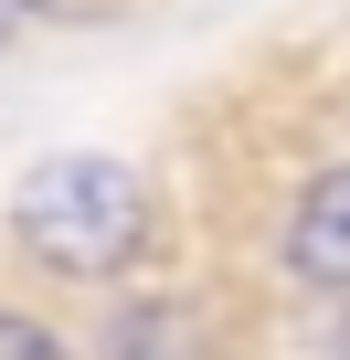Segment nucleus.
<instances>
[{
  "label": "nucleus",
  "mask_w": 350,
  "mask_h": 360,
  "mask_svg": "<svg viewBox=\"0 0 350 360\" xmlns=\"http://www.w3.org/2000/svg\"><path fill=\"white\" fill-rule=\"evenodd\" d=\"M106 360H213V328L192 297H127L106 318Z\"/></svg>",
  "instance_id": "3"
},
{
  "label": "nucleus",
  "mask_w": 350,
  "mask_h": 360,
  "mask_svg": "<svg viewBox=\"0 0 350 360\" xmlns=\"http://www.w3.org/2000/svg\"><path fill=\"white\" fill-rule=\"evenodd\" d=\"M11 244L64 286H106L149 255V180L106 148H64L11 191Z\"/></svg>",
  "instance_id": "1"
},
{
  "label": "nucleus",
  "mask_w": 350,
  "mask_h": 360,
  "mask_svg": "<svg viewBox=\"0 0 350 360\" xmlns=\"http://www.w3.org/2000/svg\"><path fill=\"white\" fill-rule=\"evenodd\" d=\"M287 276L318 286V297H350V159L297 191V212H287Z\"/></svg>",
  "instance_id": "2"
},
{
  "label": "nucleus",
  "mask_w": 350,
  "mask_h": 360,
  "mask_svg": "<svg viewBox=\"0 0 350 360\" xmlns=\"http://www.w3.org/2000/svg\"><path fill=\"white\" fill-rule=\"evenodd\" d=\"M22 22H32V0H0V53L22 43Z\"/></svg>",
  "instance_id": "6"
},
{
  "label": "nucleus",
  "mask_w": 350,
  "mask_h": 360,
  "mask_svg": "<svg viewBox=\"0 0 350 360\" xmlns=\"http://www.w3.org/2000/svg\"><path fill=\"white\" fill-rule=\"evenodd\" d=\"M0 360H64V339L43 318H22V307H0Z\"/></svg>",
  "instance_id": "4"
},
{
  "label": "nucleus",
  "mask_w": 350,
  "mask_h": 360,
  "mask_svg": "<svg viewBox=\"0 0 350 360\" xmlns=\"http://www.w3.org/2000/svg\"><path fill=\"white\" fill-rule=\"evenodd\" d=\"M32 22H117V0H32Z\"/></svg>",
  "instance_id": "5"
},
{
  "label": "nucleus",
  "mask_w": 350,
  "mask_h": 360,
  "mask_svg": "<svg viewBox=\"0 0 350 360\" xmlns=\"http://www.w3.org/2000/svg\"><path fill=\"white\" fill-rule=\"evenodd\" d=\"M329 349H339V360H350V297H339V328H329Z\"/></svg>",
  "instance_id": "7"
}]
</instances>
